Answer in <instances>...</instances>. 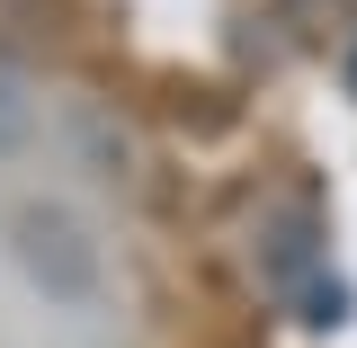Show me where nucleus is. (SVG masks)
<instances>
[{"mask_svg": "<svg viewBox=\"0 0 357 348\" xmlns=\"http://www.w3.org/2000/svg\"><path fill=\"white\" fill-rule=\"evenodd\" d=\"M0 250L18 268V286H27L45 312H63V321H98V312L116 304L107 241H98L89 215L63 206V197H18V206L0 215Z\"/></svg>", "mask_w": 357, "mask_h": 348, "instance_id": "1", "label": "nucleus"}, {"mask_svg": "<svg viewBox=\"0 0 357 348\" xmlns=\"http://www.w3.org/2000/svg\"><path fill=\"white\" fill-rule=\"evenodd\" d=\"M36 134H45L36 81H27L18 63H0V161H27V152H36Z\"/></svg>", "mask_w": 357, "mask_h": 348, "instance_id": "2", "label": "nucleus"}]
</instances>
